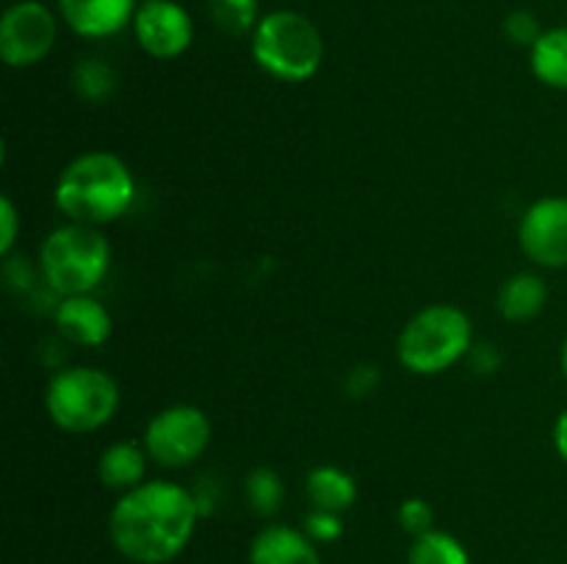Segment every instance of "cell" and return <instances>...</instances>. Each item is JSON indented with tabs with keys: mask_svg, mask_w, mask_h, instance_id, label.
Segmentation results:
<instances>
[{
	"mask_svg": "<svg viewBox=\"0 0 567 564\" xmlns=\"http://www.w3.org/2000/svg\"><path fill=\"white\" fill-rule=\"evenodd\" d=\"M244 495H247L249 509L258 518H271V514L280 512L282 501H286V484H282L277 470L260 464V468L249 470L247 479H244Z\"/></svg>",
	"mask_w": 567,
	"mask_h": 564,
	"instance_id": "obj_19",
	"label": "cell"
},
{
	"mask_svg": "<svg viewBox=\"0 0 567 564\" xmlns=\"http://www.w3.org/2000/svg\"><path fill=\"white\" fill-rule=\"evenodd\" d=\"M53 199L66 221L103 227L133 208L136 177L120 155L92 149L61 169Z\"/></svg>",
	"mask_w": 567,
	"mask_h": 564,
	"instance_id": "obj_2",
	"label": "cell"
},
{
	"mask_svg": "<svg viewBox=\"0 0 567 564\" xmlns=\"http://www.w3.org/2000/svg\"><path fill=\"white\" fill-rule=\"evenodd\" d=\"M3 276L11 288H17V291H28V288L33 285V269L28 265L25 258H11L9 254L3 263Z\"/></svg>",
	"mask_w": 567,
	"mask_h": 564,
	"instance_id": "obj_28",
	"label": "cell"
},
{
	"mask_svg": "<svg viewBox=\"0 0 567 564\" xmlns=\"http://www.w3.org/2000/svg\"><path fill=\"white\" fill-rule=\"evenodd\" d=\"M408 564H471V553L454 534L432 529L410 542Z\"/></svg>",
	"mask_w": 567,
	"mask_h": 564,
	"instance_id": "obj_18",
	"label": "cell"
},
{
	"mask_svg": "<svg viewBox=\"0 0 567 564\" xmlns=\"http://www.w3.org/2000/svg\"><path fill=\"white\" fill-rule=\"evenodd\" d=\"M380 385V370L374 365H358V368L349 370L347 376V393L349 396H369L374 387Z\"/></svg>",
	"mask_w": 567,
	"mask_h": 564,
	"instance_id": "obj_27",
	"label": "cell"
},
{
	"mask_svg": "<svg viewBox=\"0 0 567 564\" xmlns=\"http://www.w3.org/2000/svg\"><path fill=\"white\" fill-rule=\"evenodd\" d=\"M55 36L59 22L42 0H17L0 17V59L11 70H28L48 59Z\"/></svg>",
	"mask_w": 567,
	"mask_h": 564,
	"instance_id": "obj_8",
	"label": "cell"
},
{
	"mask_svg": "<svg viewBox=\"0 0 567 564\" xmlns=\"http://www.w3.org/2000/svg\"><path fill=\"white\" fill-rule=\"evenodd\" d=\"M252 59L277 81L305 83L324 61V39L302 11L275 9L260 17L252 31Z\"/></svg>",
	"mask_w": 567,
	"mask_h": 564,
	"instance_id": "obj_5",
	"label": "cell"
},
{
	"mask_svg": "<svg viewBox=\"0 0 567 564\" xmlns=\"http://www.w3.org/2000/svg\"><path fill=\"white\" fill-rule=\"evenodd\" d=\"M72 86L83 103H105L114 94L116 75L105 61L100 59H81L72 70Z\"/></svg>",
	"mask_w": 567,
	"mask_h": 564,
	"instance_id": "obj_21",
	"label": "cell"
},
{
	"mask_svg": "<svg viewBox=\"0 0 567 564\" xmlns=\"http://www.w3.org/2000/svg\"><path fill=\"white\" fill-rule=\"evenodd\" d=\"M468 363H471V370H474V374L491 376V374H496L498 365H502V354H498V348L493 346V343H480V346L471 348Z\"/></svg>",
	"mask_w": 567,
	"mask_h": 564,
	"instance_id": "obj_26",
	"label": "cell"
},
{
	"mask_svg": "<svg viewBox=\"0 0 567 564\" xmlns=\"http://www.w3.org/2000/svg\"><path fill=\"white\" fill-rule=\"evenodd\" d=\"M133 33L144 53L158 61H169L192 48L194 20L175 0H153L136 9Z\"/></svg>",
	"mask_w": 567,
	"mask_h": 564,
	"instance_id": "obj_10",
	"label": "cell"
},
{
	"mask_svg": "<svg viewBox=\"0 0 567 564\" xmlns=\"http://www.w3.org/2000/svg\"><path fill=\"white\" fill-rule=\"evenodd\" d=\"M17 232H20V213H17L11 197H3L0 199V254L3 258H9L14 249Z\"/></svg>",
	"mask_w": 567,
	"mask_h": 564,
	"instance_id": "obj_25",
	"label": "cell"
},
{
	"mask_svg": "<svg viewBox=\"0 0 567 564\" xmlns=\"http://www.w3.org/2000/svg\"><path fill=\"white\" fill-rule=\"evenodd\" d=\"M53 321L59 335L66 343H75V346H103L105 341L114 332V321L111 313L105 310V304L100 299H94L92 293H81V296H61L55 302Z\"/></svg>",
	"mask_w": 567,
	"mask_h": 564,
	"instance_id": "obj_11",
	"label": "cell"
},
{
	"mask_svg": "<svg viewBox=\"0 0 567 564\" xmlns=\"http://www.w3.org/2000/svg\"><path fill=\"white\" fill-rule=\"evenodd\" d=\"M210 420L194 404H172L153 415L144 429V451L161 468H188L208 448Z\"/></svg>",
	"mask_w": 567,
	"mask_h": 564,
	"instance_id": "obj_7",
	"label": "cell"
},
{
	"mask_svg": "<svg viewBox=\"0 0 567 564\" xmlns=\"http://www.w3.org/2000/svg\"><path fill=\"white\" fill-rule=\"evenodd\" d=\"M474 348V324L457 304H430L404 324L396 357L410 374L435 376L465 359Z\"/></svg>",
	"mask_w": 567,
	"mask_h": 564,
	"instance_id": "obj_3",
	"label": "cell"
},
{
	"mask_svg": "<svg viewBox=\"0 0 567 564\" xmlns=\"http://www.w3.org/2000/svg\"><path fill=\"white\" fill-rule=\"evenodd\" d=\"M548 302V285L535 271H518L498 288V313L509 324H526L537 318Z\"/></svg>",
	"mask_w": 567,
	"mask_h": 564,
	"instance_id": "obj_14",
	"label": "cell"
},
{
	"mask_svg": "<svg viewBox=\"0 0 567 564\" xmlns=\"http://www.w3.org/2000/svg\"><path fill=\"white\" fill-rule=\"evenodd\" d=\"M136 3H138V6H144V3H153V0H136Z\"/></svg>",
	"mask_w": 567,
	"mask_h": 564,
	"instance_id": "obj_31",
	"label": "cell"
},
{
	"mask_svg": "<svg viewBox=\"0 0 567 564\" xmlns=\"http://www.w3.org/2000/svg\"><path fill=\"white\" fill-rule=\"evenodd\" d=\"M111 269V243L100 227L66 224L55 227L39 249V274L44 285L59 296L92 293Z\"/></svg>",
	"mask_w": 567,
	"mask_h": 564,
	"instance_id": "obj_4",
	"label": "cell"
},
{
	"mask_svg": "<svg viewBox=\"0 0 567 564\" xmlns=\"http://www.w3.org/2000/svg\"><path fill=\"white\" fill-rule=\"evenodd\" d=\"M199 518L192 490L166 479L142 481L114 503L109 534L127 562L166 564L186 551Z\"/></svg>",
	"mask_w": 567,
	"mask_h": 564,
	"instance_id": "obj_1",
	"label": "cell"
},
{
	"mask_svg": "<svg viewBox=\"0 0 567 564\" xmlns=\"http://www.w3.org/2000/svg\"><path fill=\"white\" fill-rule=\"evenodd\" d=\"M554 448H557L559 459L567 464V409H563L554 424Z\"/></svg>",
	"mask_w": 567,
	"mask_h": 564,
	"instance_id": "obj_29",
	"label": "cell"
},
{
	"mask_svg": "<svg viewBox=\"0 0 567 564\" xmlns=\"http://www.w3.org/2000/svg\"><path fill=\"white\" fill-rule=\"evenodd\" d=\"M396 520L404 534H410L415 540V536L435 529V509L424 498H404L396 509Z\"/></svg>",
	"mask_w": 567,
	"mask_h": 564,
	"instance_id": "obj_22",
	"label": "cell"
},
{
	"mask_svg": "<svg viewBox=\"0 0 567 564\" xmlns=\"http://www.w3.org/2000/svg\"><path fill=\"white\" fill-rule=\"evenodd\" d=\"M136 0H59L61 20L83 39H109L133 25Z\"/></svg>",
	"mask_w": 567,
	"mask_h": 564,
	"instance_id": "obj_12",
	"label": "cell"
},
{
	"mask_svg": "<svg viewBox=\"0 0 567 564\" xmlns=\"http://www.w3.org/2000/svg\"><path fill=\"white\" fill-rule=\"evenodd\" d=\"M214 25L227 36H247L260 22V0H208Z\"/></svg>",
	"mask_w": 567,
	"mask_h": 564,
	"instance_id": "obj_20",
	"label": "cell"
},
{
	"mask_svg": "<svg viewBox=\"0 0 567 564\" xmlns=\"http://www.w3.org/2000/svg\"><path fill=\"white\" fill-rule=\"evenodd\" d=\"M559 363H563V374H565V379H567V337H565V343H563V354H559Z\"/></svg>",
	"mask_w": 567,
	"mask_h": 564,
	"instance_id": "obj_30",
	"label": "cell"
},
{
	"mask_svg": "<svg viewBox=\"0 0 567 564\" xmlns=\"http://www.w3.org/2000/svg\"><path fill=\"white\" fill-rule=\"evenodd\" d=\"M518 243L543 269H567V197H543L524 210Z\"/></svg>",
	"mask_w": 567,
	"mask_h": 564,
	"instance_id": "obj_9",
	"label": "cell"
},
{
	"mask_svg": "<svg viewBox=\"0 0 567 564\" xmlns=\"http://www.w3.org/2000/svg\"><path fill=\"white\" fill-rule=\"evenodd\" d=\"M532 72L548 88L567 92V25L548 28L529 50Z\"/></svg>",
	"mask_w": 567,
	"mask_h": 564,
	"instance_id": "obj_17",
	"label": "cell"
},
{
	"mask_svg": "<svg viewBox=\"0 0 567 564\" xmlns=\"http://www.w3.org/2000/svg\"><path fill=\"white\" fill-rule=\"evenodd\" d=\"M50 420L66 435H89L109 424L120 409L114 376L92 365H72L53 374L44 390Z\"/></svg>",
	"mask_w": 567,
	"mask_h": 564,
	"instance_id": "obj_6",
	"label": "cell"
},
{
	"mask_svg": "<svg viewBox=\"0 0 567 564\" xmlns=\"http://www.w3.org/2000/svg\"><path fill=\"white\" fill-rule=\"evenodd\" d=\"M147 459V451H144V446H138V442H111V446L100 453L97 476L100 481H103V487H109V490L127 492L144 481Z\"/></svg>",
	"mask_w": 567,
	"mask_h": 564,
	"instance_id": "obj_15",
	"label": "cell"
},
{
	"mask_svg": "<svg viewBox=\"0 0 567 564\" xmlns=\"http://www.w3.org/2000/svg\"><path fill=\"white\" fill-rule=\"evenodd\" d=\"M249 564H321V556L305 529L275 523L252 536Z\"/></svg>",
	"mask_w": 567,
	"mask_h": 564,
	"instance_id": "obj_13",
	"label": "cell"
},
{
	"mask_svg": "<svg viewBox=\"0 0 567 564\" xmlns=\"http://www.w3.org/2000/svg\"><path fill=\"white\" fill-rule=\"evenodd\" d=\"M305 534H308L316 545L341 540V534H343L341 514L324 512V509H313V512L305 518Z\"/></svg>",
	"mask_w": 567,
	"mask_h": 564,
	"instance_id": "obj_24",
	"label": "cell"
},
{
	"mask_svg": "<svg viewBox=\"0 0 567 564\" xmlns=\"http://www.w3.org/2000/svg\"><path fill=\"white\" fill-rule=\"evenodd\" d=\"M504 33H507L509 42L520 44V48H535L537 39L543 36V28L537 22V17L526 9H515L504 17Z\"/></svg>",
	"mask_w": 567,
	"mask_h": 564,
	"instance_id": "obj_23",
	"label": "cell"
},
{
	"mask_svg": "<svg viewBox=\"0 0 567 564\" xmlns=\"http://www.w3.org/2000/svg\"><path fill=\"white\" fill-rule=\"evenodd\" d=\"M305 490H308L313 509H324V512L343 514L358 501L354 476L347 473L343 468H336V464H319V468L310 470Z\"/></svg>",
	"mask_w": 567,
	"mask_h": 564,
	"instance_id": "obj_16",
	"label": "cell"
}]
</instances>
